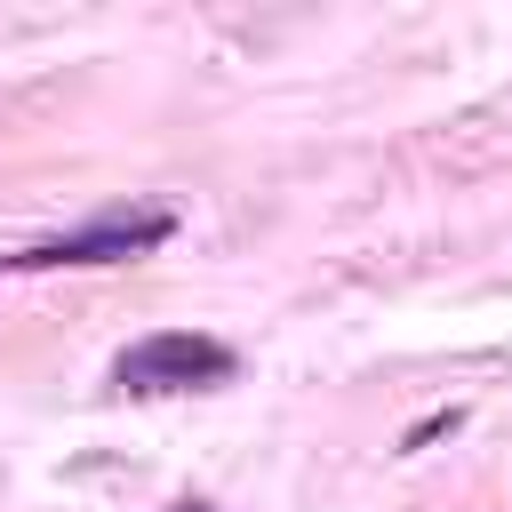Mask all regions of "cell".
<instances>
[{"label":"cell","instance_id":"6da1fadb","mask_svg":"<svg viewBox=\"0 0 512 512\" xmlns=\"http://www.w3.org/2000/svg\"><path fill=\"white\" fill-rule=\"evenodd\" d=\"M232 376V344L216 336H192V328H168V336H144L112 360V384L120 392H200V384H224Z\"/></svg>","mask_w":512,"mask_h":512},{"label":"cell","instance_id":"7a4b0ae2","mask_svg":"<svg viewBox=\"0 0 512 512\" xmlns=\"http://www.w3.org/2000/svg\"><path fill=\"white\" fill-rule=\"evenodd\" d=\"M160 240H168V208H136V216H96L88 232L40 240V248H24V256H8V264H24V272H48V264H120V256L160 248Z\"/></svg>","mask_w":512,"mask_h":512},{"label":"cell","instance_id":"3957f363","mask_svg":"<svg viewBox=\"0 0 512 512\" xmlns=\"http://www.w3.org/2000/svg\"><path fill=\"white\" fill-rule=\"evenodd\" d=\"M176 512H216V504H200V496H184V504H176Z\"/></svg>","mask_w":512,"mask_h":512}]
</instances>
